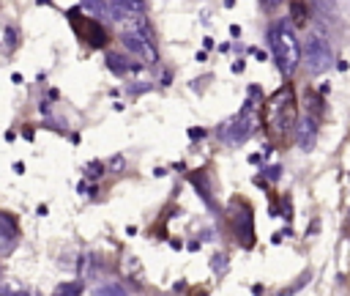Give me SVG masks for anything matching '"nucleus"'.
Here are the masks:
<instances>
[{"label": "nucleus", "instance_id": "1", "mask_svg": "<svg viewBox=\"0 0 350 296\" xmlns=\"http://www.w3.org/2000/svg\"><path fill=\"white\" fill-rule=\"evenodd\" d=\"M268 41H271V52H273L276 69H279L284 77H290V74L295 71L301 55H304L301 41H298L293 25H290L287 19H276V22L268 27Z\"/></svg>", "mask_w": 350, "mask_h": 296}, {"label": "nucleus", "instance_id": "2", "mask_svg": "<svg viewBox=\"0 0 350 296\" xmlns=\"http://www.w3.org/2000/svg\"><path fill=\"white\" fill-rule=\"evenodd\" d=\"M304 60H306V69L312 74H323L331 66V60H334V52H331L328 38L320 36V33L306 36V41H304Z\"/></svg>", "mask_w": 350, "mask_h": 296}, {"label": "nucleus", "instance_id": "3", "mask_svg": "<svg viewBox=\"0 0 350 296\" xmlns=\"http://www.w3.org/2000/svg\"><path fill=\"white\" fill-rule=\"evenodd\" d=\"M271 123L276 126L279 134L295 129V123H298L295 121V99H293V93L287 88H282L271 101Z\"/></svg>", "mask_w": 350, "mask_h": 296}, {"label": "nucleus", "instance_id": "4", "mask_svg": "<svg viewBox=\"0 0 350 296\" xmlns=\"http://www.w3.org/2000/svg\"><path fill=\"white\" fill-rule=\"evenodd\" d=\"M254 112H252V107H243L235 118H230V123L224 126V140L230 143V145H241V143H246L249 137H252V132H254Z\"/></svg>", "mask_w": 350, "mask_h": 296}, {"label": "nucleus", "instance_id": "5", "mask_svg": "<svg viewBox=\"0 0 350 296\" xmlns=\"http://www.w3.org/2000/svg\"><path fill=\"white\" fill-rule=\"evenodd\" d=\"M68 16H71L77 33H79L82 38H88L90 47H104V44H107V33H104V27H101L96 19H85V16H79L77 8H71Z\"/></svg>", "mask_w": 350, "mask_h": 296}, {"label": "nucleus", "instance_id": "6", "mask_svg": "<svg viewBox=\"0 0 350 296\" xmlns=\"http://www.w3.org/2000/svg\"><path fill=\"white\" fill-rule=\"evenodd\" d=\"M295 143L301 151H312L317 143V121L314 115H301L295 123Z\"/></svg>", "mask_w": 350, "mask_h": 296}, {"label": "nucleus", "instance_id": "7", "mask_svg": "<svg viewBox=\"0 0 350 296\" xmlns=\"http://www.w3.org/2000/svg\"><path fill=\"white\" fill-rule=\"evenodd\" d=\"M109 16L118 22H129L134 16H142V0H109Z\"/></svg>", "mask_w": 350, "mask_h": 296}, {"label": "nucleus", "instance_id": "8", "mask_svg": "<svg viewBox=\"0 0 350 296\" xmlns=\"http://www.w3.org/2000/svg\"><path fill=\"white\" fill-rule=\"evenodd\" d=\"M235 227H238V233H241V238H243L246 247L254 244V227H252V214L249 211H241L235 217Z\"/></svg>", "mask_w": 350, "mask_h": 296}, {"label": "nucleus", "instance_id": "9", "mask_svg": "<svg viewBox=\"0 0 350 296\" xmlns=\"http://www.w3.org/2000/svg\"><path fill=\"white\" fill-rule=\"evenodd\" d=\"M16 236H19V227H16V222L5 214V211H0V241H5V244H14L16 241Z\"/></svg>", "mask_w": 350, "mask_h": 296}, {"label": "nucleus", "instance_id": "10", "mask_svg": "<svg viewBox=\"0 0 350 296\" xmlns=\"http://www.w3.org/2000/svg\"><path fill=\"white\" fill-rule=\"evenodd\" d=\"M52 296H82V282L79 280H66V282H57Z\"/></svg>", "mask_w": 350, "mask_h": 296}, {"label": "nucleus", "instance_id": "11", "mask_svg": "<svg viewBox=\"0 0 350 296\" xmlns=\"http://www.w3.org/2000/svg\"><path fill=\"white\" fill-rule=\"evenodd\" d=\"M290 14H293V22H295V25H304V22L309 19V11H306V5H304L301 0H293Z\"/></svg>", "mask_w": 350, "mask_h": 296}, {"label": "nucleus", "instance_id": "12", "mask_svg": "<svg viewBox=\"0 0 350 296\" xmlns=\"http://www.w3.org/2000/svg\"><path fill=\"white\" fill-rule=\"evenodd\" d=\"M0 296H36V293L33 291H25L19 285H3L0 288Z\"/></svg>", "mask_w": 350, "mask_h": 296}, {"label": "nucleus", "instance_id": "13", "mask_svg": "<svg viewBox=\"0 0 350 296\" xmlns=\"http://www.w3.org/2000/svg\"><path fill=\"white\" fill-rule=\"evenodd\" d=\"M93 296H129V293H126L120 285H101Z\"/></svg>", "mask_w": 350, "mask_h": 296}, {"label": "nucleus", "instance_id": "14", "mask_svg": "<svg viewBox=\"0 0 350 296\" xmlns=\"http://www.w3.org/2000/svg\"><path fill=\"white\" fill-rule=\"evenodd\" d=\"M107 63H109V69L115 71V74H123L126 71V63H123V58H118V55H107Z\"/></svg>", "mask_w": 350, "mask_h": 296}, {"label": "nucleus", "instance_id": "15", "mask_svg": "<svg viewBox=\"0 0 350 296\" xmlns=\"http://www.w3.org/2000/svg\"><path fill=\"white\" fill-rule=\"evenodd\" d=\"M282 3H284V0H260V8L271 14V11H276V8L282 5Z\"/></svg>", "mask_w": 350, "mask_h": 296}, {"label": "nucleus", "instance_id": "16", "mask_svg": "<svg viewBox=\"0 0 350 296\" xmlns=\"http://www.w3.org/2000/svg\"><path fill=\"white\" fill-rule=\"evenodd\" d=\"M101 173H104V164H101V162H98V164L93 162V164L88 167V175H101Z\"/></svg>", "mask_w": 350, "mask_h": 296}, {"label": "nucleus", "instance_id": "17", "mask_svg": "<svg viewBox=\"0 0 350 296\" xmlns=\"http://www.w3.org/2000/svg\"><path fill=\"white\" fill-rule=\"evenodd\" d=\"M79 3H82V5H90V3H93V0H79Z\"/></svg>", "mask_w": 350, "mask_h": 296}]
</instances>
